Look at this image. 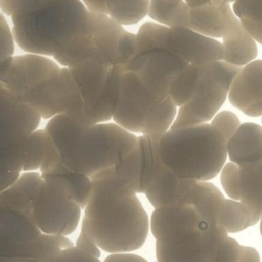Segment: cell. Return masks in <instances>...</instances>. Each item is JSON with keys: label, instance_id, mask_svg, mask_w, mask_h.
<instances>
[{"label": "cell", "instance_id": "obj_1", "mask_svg": "<svg viewBox=\"0 0 262 262\" xmlns=\"http://www.w3.org/2000/svg\"><path fill=\"white\" fill-rule=\"evenodd\" d=\"M81 225L100 250L123 253L143 246L149 219L136 193L110 169L91 178Z\"/></svg>", "mask_w": 262, "mask_h": 262}, {"label": "cell", "instance_id": "obj_2", "mask_svg": "<svg viewBox=\"0 0 262 262\" xmlns=\"http://www.w3.org/2000/svg\"><path fill=\"white\" fill-rule=\"evenodd\" d=\"M62 163L90 179L113 169L132 147L136 135L116 123L86 124L68 115H56L44 127Z\"/></svg>", "mask_w": 262, "mask_h": 262}, {"label": "cell", "instance_id": "obj_3", "mask_svg": "<svg viewBox=\"0 0 262 262\" xmlns=\"http://www.w3.org/2000/svg\"><path fill=\"white\" fill-rule=\"evenodd\" d=\"M88 12L81 0H18L9 16L14 42L27 53L53 58L82 30Z\"/></svg>", "mask_w": 262, "mask_h": 262}, {"label": "cell", "instance_id": "obj_4", "mask_svg": "<svg viewBox=\"0 0 262 262\" xmlns=\"http://www.w3.org/2000/svg\"><path fill=\"white\" fill-rule=\"evenodd\" d=\"M164 166L176 175L209 181L225 164L226 142L210 123L170 128L159 142Z\"/></svg>", "mask_w": 262, "mask_h": 262}, {"label": "cell", "instance_id": "obj_5", "mask_svg": "<svg viewBox=\"0 0 262 262\" xmlns=\"http://www.w3.org/2000/svg\"><path fill=\"white\" fill-rule=\"evenodd\" d=\"M136 49V36L102 13L88 12L82 30L53 59L61 67L94 60L126 71Z\"/></svg>", "mask_w": 262, "mask_h": 262}, {"label": "cell", "instance_id": "obj_6", "mask_svg": "<svg viewBox=\"0 0 262 262\" xmlns=\"http://www.w3.org/2000/svg\"><path fill=\"white\" fill-rule=\"evenodd\" d=\"M176 107L171 97L154 95L135 73L125 71L112 119L132 133L159 134L170 129L176 116Z\"/></svg>", "mask_w": 262, "mask_h": 262}, {"label": "cell", "instance_id": "obj_7", "mask_svg": "<svg viewBox=\"0 0 262 262\" xmlns=\"http://www.w3.org/2000/svg\"><path fill=\"white\" fill-rule=\"evenodd\" d=\"M72 245L69 236L45 234L31 218L0 207V262H54Z\"/></svg>", "mask_w": 262, "mask_h": 262}, {"label": "cell", "instance_id": "obj_8", "mask_svg": "<svg viewBox=\"0 0 262 262\" xmlns=\"http://www.w3.org/2000/svg\"><path fill=\"white\" fill-rule=\"evenodd\" d=\"M41 120L33 107L0 86V191L21 173L25 138Z\"/></svg>", "mask_w": 262, "mask_h": 262}, {"label": "cell", "instance_id": "obj_9", "mask_svg": "<svg viewBox=\"0 0 262 262\" xmlns=\"http://www.w3.org/2000/svg\"><path fill=\"white\" fill-rule=\"evenodd\" d=\"M241 68L213 60L202 64L190 98L178 106L170 128L198 125L211 121L227 98L230 84Z\"/></svg>", "mask_w": 262, "mask_h": 262}, {"label": "cell", "instance_id": "obj_10", "mask_svg": "<svg viewBox=\"0 0 262 262\" xmlns=\"http://www.w3.org/2000/svg\"><path fill=\"white\" fill-rule=\"evenodd\" d=\"M81 93L87 117L93 124L113 118L121 88L122 68L84 60L69 68Z\"/></svg>", "mask_w": 262, "mask_h": 262}, {"label": "cell", "instance_id": "obj_11", "mask_svg": "<svg viewBox=\"0 0 262 262\" xmlns=\"http://www.w3.org/2000/svg\"><path fill=\"white\" fill-rule=\"evenodd\" d=\"M21 100L33 107L42 118L49 120L56 115H68L89 125L79 87L68 67L38 83Z\"/></svg>", "mask_w": 262, "mask_h": 262}, {"label": "cell", "instance_id": "obj_12", "mask_svg": "<svg viewBox=\"0 0 262 262\" xmlns=\"http://www.w3.org/2000/svg\"><path fill=\"white\" fill-rule=\"evenodd\" d=\"M83 208L58 182L42 177L32 207L38 229L51 235L69 236L81 224Z\"/></svg>", "mask_w": 262, "mask_h": 262}, {"label": "cell", "instance_id": "obj_13", "mask_svg": "<svg viewBox=\"0 0 262 262\" xmlns=\"http://www.w3.org/2000/svg\"><path fill=\"white\" fill-rule=\"evenodd\" d=\"M136 41L166 46L191 64L222 60L223 50L217 39L204 36L185 27H167L155 21L144 23L135 34Z\"/></svg>", "mask_w": 262, "mask_h": 262}, {"label": "cell", "instance_id": "obj_14", "mask_svg": "<svg viewBox=\"0 0 262 262\" xmlns=\"http://www.w3.org/2000/svg\"><path fill=\"white\" fill-rule=\"evenodd\" d=\"M228 233L204 220L192 230L169 239L156 241L157 262H211Z\"/></svg>", "mask_w": 262, "mask_h": 262}, {"label": "cell", "instance_id": "obj_15", "mask_svg": "<svg viewBox=\"0 0 262 262\" xmlns=\"http://www.w3.org/2000/svg\"><path fill=\"white\" fill-rule=\"evenodd\" d=\"M162 134L136 136L132 147L113 168L135 193H144L163 166L159 152Z\"/></svg>", "mask_w": 262, "mask_h": 262}, {"label": "cell", "instance_id": "obj_16", "mask_svg": "<svg viewBox=\"0 0 262 262\" xmlns=\"http://www.w3.org/2000/svg\"><path fill=\"white\" fill-rule=\"evenodd\" d=\"M60 67L51 57L27 52L13 54L0 63V86L21 100L26 93Z\"/></svg>", "mask_w": 262, "mask_h": 262}, {"label": "cell", "instance_id": "obj_17", "mask_svg": "<svg viewBox=\"0 0 262 262\" xmlns=\"http://www.w3.org/2000/svg\"><path fill=\"white\" fill-rule=\"evenodd\" d=\"M227 98L245 115L262 116V59L241 67L230 84Z\"/></svg>", "mask_w": 262, "mask_h": 262}, {"label": "cell", "instance_id": "obj_18", "mask_svg": "<svg viewBox=\"0 0 262 262\" xmlns=\"http://www.w3.org/2000/svg\"><path fill=\"white\" fill-rule=\"evenodd\" d=\"M202 218L192 205L174 204L155 208L149 228L157 239H169L194 229Z\"/></svg>", "mask_w": 262, "mask_h": 262}, {"label": "cell", "instance_id": "obj_19", "mask_svg": "<svg viewBox=\"0 0 262 262\" xmlns=\"http://www.w3.org/2000/svg\"><path fill=\"white\" fill-rule=\"evenodd\" d=\"M39 171L43 178L52 179L66 187L79 205L85 207L90 193L91 179L85 174L73 171L62 163L49 135L46 154Z\"/></svg>", "mask_w": 262, "mask_h": 262}, {"label": "cell", "instance_id": "obj_20", "mask_svg": "<svg viewBox=\"0 0 262 262\" xmlns=\"http://www.w3.org/2000/svg\"><path fill=\"white\" fill-rule=\"evenodd\" d=\"M196 181L180 177L163 165L144 194L154 208L174 204H188Z\"/></svg>", "mask_w": 262, "mask_h": 262}, {"label": "cell", "instance_id": "obj_21", "mask_svg": "<svg viewBox=\"0 0 262 262\" xmlns=\"http://www.w3.org/2000/svg\"><path fill=\"white\" fill-rule=\"evenodd\" d=\"M229 3L224 0H211L203 5L189 7L188 28L210 38H221L234 17Z\"/></svg>", "mask_w": 262, "mask_h": 262}, {"label": "cell", "instance_id": "obj_22", "mask_svg": "<svg viewBox=\"0 0 262 262\" xmlns=\"http://www.w3.org/2000/svg\"><path fill=\"white\" fill-rule=\"evenodd\" d=\"M226 154L238 167L262 160V126L252 122L241 124L226 142Z\"/></svg>", "mask_w": 262, "mask_h": 262}, {"label": "cell", "instance_id": "obj_23", "mask_svg": "<svg viewBox=\"0 0 262 262\" xmlns=\"http://www.w3.org/2000/svg\"><path fill=\"white\" fill-rule=\"evenodd\" d=\"M42 182L40 171L23 172L5 189L0 191V207L15 211L32 219L34 199Z\"/></svg>", "mask_w": 262, "mask_h": 262}, {"label": "cell", "instance_id": "obj_24", "mask_svg": "<svg viewBox=\"0 0 262 262\" xmlns=\"http://www.w3.org/2000/svg\"><path fill=\"white\" fill-rule=\"evenodd\" d=\"M221 39L222 60L225 62L241 68L256 59L257 43L236 16L230 21Z\"/></svg>", "mask_w": 262, "mask_h": 262}, {"label": "cell", "instance_id": "obj_25", "mask_svg": "<svg viewBox=\"0 0 262 262\" xmlns=\"http://www.w3.org/2000/svg\"><path fill=\"white\" fill-rule=\"evenodd\" d=\"M238 201L249 209L253 226L262 217V160L238 167Z\"/></svg>", "mask_w": 262, "mask_h": 262}, {"label": "cell", "instance_id": "obj_26", "mask_svg": "<svg viewBox=\"0 0 262 262\" xmlns=\"http://www.w3.org/2000/svg\"><path fill=\"white\" fill-rule=\"evenodd\" d=\"M223 201L222 192L213 183L196 181L190 193L188 204L194 207L202 220L211 224H218V212Z\"/></svg>", "mask_w": 262, "mask_h": 262}, {"label": "cell", "instance_id": "obj_27", "mask_svg": "<svg viewBox=\"0 0 262 262\" xmlns=\"http://www.w3.org/2000/svg\"><path fill=\"white\" fill-rule=\"evenodd\" d=\"M189 5L184 0H149L147 15L167 27L188 28Z\"/></svg>", "mask_w": 262, "mask_h": 262}, {"label": "cell", "instance_id": "obj_28", "mask_svg": "<svg viewBox=\"0 0 262 262\" xmlns=\"http://www.w3.org/2000/svg\"><path fill=\"white\" fill-rule=\"evenodd\" d=\"M149 0H103L104 14L122 26L133 25L147 15Z\"/></svg>", "mask_w": 262, "mask_h": 262}, {"label": "cell", "instance_id": "obj_29", "mask_svg": "<svg viewBox=\"0 0 262 262\" xmlns=\"http://www.w3.org/2000/svg\"><path fill=\"white\" fill-rule=\"evenodd\" d=\"M48 143V133L44 128H37L27 135L21 151V171H39L44 160Z\"/></svg>", "mask_w": 262, "mask_h": 262}, {"label": "cell", "instance_id": "obj_30", "mask_svg": "<svg viewBox=\"0 0 262 262\" xmlns=\"http://www.w3.org/2000/svg\"><path fill=\"white\" fill-rule=\"evenodd\" d=\"M217 222L227 233L245 230L251 226L249 209L238 200L224 199L218 212Z\"/></svg>", "mask_w": 262, "mask_h": 262}, {"label": "cell", "instance_id": "obj_31", "mask_svg": "<svg viewBox=\"0 0 262 262\" xmlns=\"http://www.w3.org/2000/svg\"><path fill=\"white\" fill-rule=\"evenodd\" d=\"M231 9L247 32L262 45V0H235Z\"/></svg>", "mask_w": 262, "mask_h": 262}, {"label": "cell", "instance_id": "obj_32", "mask_svg": "<svg viewBox=\"0 0 262 262\" xmlns=\"http://www.w3.org/2000/svg\"><path fill=\"white\" fill-rule=\"evenodd\" d=\"M211 126L217 130L225 142L234 134L241 126V122L235 114L230 111L218 112L211 120Z\"/></svg>", "mask_w": 262, "mask_h": 262}, {"label": "cell", "instance_id": "obj_33", "mask_svg": "<svg viewBox=\"0 0 262 262\" xmlns=\"http://www.w3.org/2000/svg\"><path fill=\"white\" fill-rule=\"evenodd\" d=\"M220 183L229 199H239L238 167L232 162L224 164L220 171Z\"/></svg>", "mask_w": 262, "mask_h": 262}, {"label": "cell", "instance_id": "obj_34", "mask_svg": "<svg viewBox=\"0 0 262 262\" xmlns=\"http://www.w3.org/2000/svg\"><path fill=\"white\" fill-rule=\"evenodd\" d=\"M239 250L241 245L227 235L218 247L211 262H238Z\"/></svg>", "mask_w": 262, "mask_h": 262}, {"label": "cell", "instance_id": "obj_35", "mask_svg": "<svg viewBox=\"0 0 262 262\" xmlns=\"http://www.w3.org/2000/svg\"><path fill=\"white\" fill-rule=\"evenodd\" d=\"M15 42L6 16L0 12V63L14 54Z\"/></svg>", "mask_w": 262, "mask_h": 262}, {"label": "cell", "instance_id": "obj_36", "mask_svg": "<svg viewBox=\"0 0 262 262\" xmlns=\"http://www.w3.org/2000/svg\"><path fill=\"white\" fill-rule=\"evenodd\" d=\"M54 262H101L99 258L79 249L75 245L63 248L57 254Z\"/></svg>", "mask_w": 262, "mask_h": 262}, {"label": "cell", "instance_id": "obj_37", "mask_svg": "<svg viewBox=\"0 0 262 262\" xmlns=\"http://www.w3.org/2000/svg\"><path fill=\"white\" fill-rule=\"evenodd\" d=\"M74 245L76 247H78L79 249H81L97 258L100 257L101 250L99 249V247L96 245L94 239L91 237V235L88 233V231L85 229V227L83 225H81L80 232H79L78 237H77L76 242L74 243Z\"/></svg>", "mask_w": 262, "mask_h": 262}, {"label": "cell", "instance_id": "obj_38", "mask_svg": "<svg viewBox=\"0 0 262 262\" xmlns=\"http://www.w3.org/2000/svg\"><path fill=\"white\" fill-rule=\"evenodd\" d=\"M102 262H147L144 258L131 254L130 252L123 253H110Z\"/></svg>", "mask_w": 262, "mask_h": 262}, {"label": "cell", "instance_id": "obj_39", "mask_svg": "<svg viewBox=\"0 0 262 262\" xmlns=\"http://www.w3.org/2000/svg\"><path fill=\"white\" fill-rule=\"evenodd\" d=\"M238 262H260V255L253 247L241 246Z\"/></svg>", "mask_w": 262, "mask_h": 262}, {"label": "cell", "instance_id": "obj_40", "mask_svg": "<svg viewBox=\"0 0 262 262\" xmlns=\"http://www.w3.org/2000/svg\"><path fill=\"white\" fill-rule=\"evenodd\" d=\"M188 5L189 7H193V6H199V5H203L211 0H184Z\"/></svg>", "mask_w": 262, "mask_h": 262}, {"label": "cell", "instance_id": "obj_41", "mask_svg": "<svg viewBox=\"0 0 262 262\" xmlns=\"http://www.w3.org/2000/svg\"><path fill=\"white\" fill-rule=\"evenodd\" d=\"M260 232H261V236H262V217L260 218Z\"/></svg>", "mask_w": 262, "mask_h": 262}, {"label": "cell", "instance_id": "obj_42", "mask_svg": "<svg viewBox=\"0 0 262 262\" xmlns=\"http://www.w3.org/2000/svg\"><path fill=\"white\" fill-rule=\"evenodd\" d=\"M224 1H225V2H227V3H229V4H230V3H233V2H234V1H235V0H224Z\"/></svg>", "mask_w": 262, "mask_h": 262}]
</instances>
